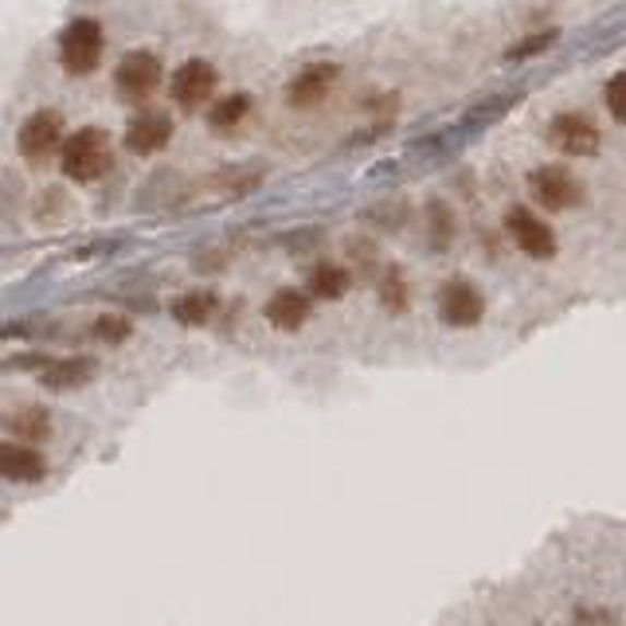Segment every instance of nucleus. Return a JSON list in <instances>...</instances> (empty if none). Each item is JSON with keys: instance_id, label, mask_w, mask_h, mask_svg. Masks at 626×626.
I'll return each instance as SVG.
<instances>
[{"instance_id": "1", "label": "nucleus", "mask_w": 626, "mask_h": 626, "mask_svg": "<svg viewBox=\"0 0 626 626\" xmlns=\"http://www.w3.org/2000/svg\"><path fill=\"white\" fill-rule=\"evenodd\" d=\"M59 165H63V177L75 180V185H91V180L106 177L114 165L110 133L98 130V126H86V130L71 133L59 145Z\"/></svg>"}, {"instance_id": "2", "label": "nucleus", "mask_w": 626, "mask_h": 626, "mask_svg": "<svg viewBox=\"0 0 626 626\" xmlns=\"http://www.w3.org/2000/svg\"><path fill=\"white\" fill-rule=\"evenodd\" d=\"M103 51L106 36L98 20L79 16L59 32V63H63L67 75H94L98 63H103Z\"/></svg>"}, {"instance_id": "3", "label": "nucleus", "mask_w": 626, "mask_h": 626, "mask_svg": "<svg viewBox=\"0 0 626 626\" xmlns=\"http://www.w3.org/2000/svg\"><path fill=\"white\" fill-rule=\"evenodd\" d=\"M215 86H220V71L212 67V59H188L177 67L168 91H173V103L180 110H200V106L215 103Z\"/></svg>"}, {"instance_id": "4", "label": "nucleus", "mask_w": 626, "mask_h": 626, "mask_svg": "<svg viewBox=\"0 0 626 626\" xmlns=\"http://www.w3.org/2000/svg\"><path fill=\"white\" fill-rule=\"evenodd\" d=\"M529 188H533L536 204L548 212H568L583 200V185L564 165H541L536 173H529Z\"/></svg>"}, {"instance_id": "5", "label": "nucleus", "mask_w": 626, "mask_h": 626, "mask_svg": "<svg viewBox=\"0 0 626 626\" xmlns=\"http://www.w3.org/2000/svg\"><path fill=\"white\" fill-rule=\"evenodd\" d=\"M63 145V114L59 110H36L24 118V126H20L16 133V150L24 153V157L32 161V165H39V161H47L51 153Z\"/></svg>"}, {"instance_id": "6", "label": "nucleus", "mask_w": 626, "mask_h": 626, "mask_svg": "<svg viewBox=\"0 0 626 626\" xmlns=\"http://www.w3.org/2000/svg\"><path fill=\"white\" fill-rule=\"evenodd\" d=\"M161 83V59L153 51H126L122 63L114 67V86L126 103H141L150 98Z\"/></svg>"}, {"instance_id": "7", "label": "nucleus", "mask_w": 626, "mask_h": 626, "mask_svg": "<svg viewBox=\"0 0 626 626\" xmlns=\"http://www.w3.org/2000/svg\"><path fill=\"white\" fill-rule=\"evenodd\" d=\"M486 314V298L470 279H450L439 291V318L450 329H474Z\"/></svg>"}, {"instance_id": "8", "label": "nucleus", "mask_w": 626, "mask_h": 626, "mask_svg": "<svg viewBox=\"0 0 626 626\" xmlns=\"http://www.w3.org/2000/svg\"><path fill=\"white\" fill-rule=\"evenodd\" d=\"M548 141L564 157H591L603 138H599L595 122H588L583 114H556L548 122Z\"/></svg>"}, {"instance_id": "9", "label": "nucleus", "mask_w": 626, "mask_h": 626, "mask_svg": "<svg viewBox=\"0 0 626 626\" xmlns=\"http://www.w3.org/2000/svg\"><path fill=\"white\" fill-rule=\"evenodd\" d=\"M505 227H509L513 244L521 247L529 259H552V255H556V235H552V227L544 224L541 215L529 212V208H509Z\"/></svg>"}, {"instance_id": "10", "label": "nucleus", "mask_w": 626, "mask_h": 626, "mask_svg": "<svg viewBox=\"0 0 626 626\" xmlns=\"http://www.w3.org/2000/svg\"><path fill=\"white\" fill-rule=\"evenodd\" d=\"M336 63H309L302 67L298 75L291 79V86H286V103L294 106V110H309V106L326 103V94L333 91L336 83Z\"/></svg>"}, {"instance_id": "11", "label": "nucleus", "mask_w": 626, "mask_h": 626, "mask_svg": "<svg viewBox=\"0 0 626 626\" xmlns=\"http://www.w3.org/2000/svg\"><path fill=\"white\" fill-rule=\"evenodd\" d=\"M173 141V118L161 110H145L138 114L130 126H126V150L138 153V157H153Z\"/></svg>"}, {"instance_id": "12", "label": "nucleus", "mask_w": 626, "mask_h": 626, "mask_svg": "<svg viewBox=\"0 0 626 626\" xmlns=\"http://www.w3.org/2000/svg\"><path fill=\"white\" fill-rule=\"evenodd\" d=\"M47 474V462L28 442H0V477L4 482H39Z\"/></svg>"}, {"instance_id": "13", "label": "nucleus", "mask_w": 626, "mask_h": 626, "mask_svg": "<svg viewBox=\"0 0 626 626\" xmlns=\"http://www.w3.org/2000/svg\"><path fill=\"white\" fill-rule=\"evenodd\" d=\"M94 373H98V361H94V356H59V361L44 365L39 383H44V388H51V392H71V388H83V383H91Z\"/></svg>"}, {"instance_id": "14", "label": "nucleus", "mask_w": 626, "mask_h": 626, "mask_svg": "<svg viewBox=\"0 0 626 626\" xmlns=\"http://www.w3.org/2000/svg\"><path fill=\"white\" fill-rule=\"evenodd\" d=\"M262 314H267V321H271L274 329H282V333H294V329H302L309 321V294L302 291H279L271 294V302L262 306Z\"/></svg>"}, {"instance_id": "15", "label": "nucleus", "mask_w": 626, "mask_h": 626, "mask_svg": "<svg viewBox=\"0 0 626 626\" xmlns=\"http://www.w3.org/2000/svg\"><path fill=\"white\" fill-rule=\"evenodd\" d=\"M0 423L12 430V439L28 442V447H36L51 435V415L44 408H12V412L0 415Z\"/></svg>"}, {"instance_id": "16", "label": "nucleus", "mask_w": 626, "mask_h": 626, "mask_svg": "<svg viewBox=\"0 0 626 626\" xmlns=\"http://www.w3.org/2000/svg\"><path fill=\"white\" fill-rule=\"evenodd\" d=\"M215 309H220L215 291H188L173 302V318H177L180 326H208V321L215 318Z\"/></svg>"}, {"instance_id": "17", "label": "nucleus", "mask_w": 626, "mask_h": 626, "mask_svg": "<svg viewBox=\"0 0 626 626\" xmlns=\"http://www.w3.org/2000/svg\"><path fill=\"white\" fill-rule=\"evenodd\" d=\"M247 114H251V94L235 91V94H224V98H215V103L208 106V122H212L220 133H227V130H235V126H244Z\"/></svg>"}, {"instance_id": "18", "label": "nucleus", "mask_w": 626, "mask_h": 626, "mask_svg": "<svg viewBox=\"0 0 626 626\" xmlns=\"http://www.w3.org/2000/svg\"><path fill=\"white\" fill-rule=\"evenodd\" d=\"M345 291H349L345 267H336V262H318V267L309 271V294H314V298L336 302V298H345Z\"/></svg>"}, {"instance_id": "19", "label": "nucleus", "mask_w": 626, "mask_h": 626, "mask_svg": "<svg viewBox=\"0 0 626 626\" xmlns=\"http://www.w3.org/2000/svg\"><path fill=\"white\" fill-rule=\"evenodd\" d=\"M427 232H430V247L447 251L450 239H454V215L442 200H430L427 204Z\"/></svg>"}, {"instance_id": "20", "label": "nucleus", "mask_w": 626, "mask_h": 626, "mask_svg": "<svg viewBox=\"0 0 626 626\" xmlns=\"http://www.w3.org/2000/svg\"><path fill=\"white\" fill-rule=\"evenodd\" d=\"M552 44H556V28H544V32H536V36H524V39H517L509 51H505V63H524V59H536V56H544Z\"/></svg>"}, {"instance_id": "21", "label": "nucleus", "mask_w": 626, "mask_h": 626, "mask_svg": "<svg viewBox=\"0 0 626 626\" xmlns=\"http://www.w3.org/2000/svg\"><path fill=\"white\" fill-rule=\"evenodd\" d=\"M380 302L388 309H403V306H408V282H403V274L395 271V267L380 279Z\"/></svg>"}, {"instance_id": "22", "label": "nucleus", "mask_w": 626, "mask_h": 626, "mask_svg": "<svg viewBox=\"0 0 626 626\" xmlns=\"http://www.w3.org/2000/svg\"><path fill=\"white\" fill-rule=\"evenodd\" d=\"M94 336H98L103 345H118V341L130 336V321L118 318V314H103V318L94 321Z\"/></svg>"}, {"instance_id": "23", "label": "nucleus", "mask_w": 626, "mask_h": 626, "mask_svg": "<svg viewBox=\"0 0 626 626\" xmlns=\"http://www.w3.org/2000/svg\"><path fill=\"white\" fill-rule=\"evenodd\" d=\"M603 98H607L611 118L626 126V71H618V75L607 79V91H603Z\"/></svg>"}]
</instances>
